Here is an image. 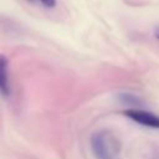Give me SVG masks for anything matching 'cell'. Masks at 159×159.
<instances>
[{"instance_id":"6da1fadb","label":"cell","mask_w":159,"mask_h":159,"mask_svg":"<svg viewBox=\"0 0 159 159\" xmlns=\"http://www.w3.org/2000/svg\"><path fill=\"white\" fill-rule=\"evenodd\" d=\"M89 144L96 159H120V139L109 129H99L94 132L91 135Z\"/></svg>"},{"instance_id":"7a4b0ae2","label":"cell","mask_w":159,"mask_h":159,"mask_svg":"<svg viewBox=\"0 0 159 159\" xmlns=\"http://www.w3.org/2000/svg\"><path fill=\"white\" fill-rule=\"evenodd\" d=\"M123 114L127 118H129L130 120H133L140 125L159 129V116H157L152 112L143 111L139 108H128L123 112Z\"/></svg>"},{"instance_id":"3957f363","label":"cell","mask_w":159,"mask_h":159,"mask_svg":"<svg viewBox=\"0 0 159 159\" xmlns=\"http://www.w3.org/2000/svg\"><path fill=\"white\" fill-rule=\"evenodd\" d=\"M9 62L2 55L0 60V91L4 98L10 96V80H9Z\"/></svg>"},{"instance_id":"277c9868","label":"cell","mask_w":159,"mask_h":159,"mask_svg":"<svg viewBox=\"0 0 159 159\" xmlns=\"http://www.w3.org/2000/svg\"><path fill=\"white\" fill-rule=\"evenodd\" d=\"M40 1L46 7H53L56 5V0H40Z\"/></svg>"},{"instance_id":"5b68a950","label":"cell","mask_w":159,"mask_h":159,"mask_svg":"<svg viewBox=\"0 0 159 159\" xmlns=\"http://www.w3.org/2000/svg\"><path fill=\"white\" fill-rule=\"evenodd\" d=\"M154 36H155V39L159 41V27H157V29L154 30Z\"/></svg>"}]
</instances>
